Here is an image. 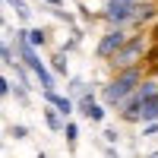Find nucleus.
Returning <instances> with one entry per match:
<instances>
[{"label":"nucleus","mask_w":158,"mask_h":158,"mask_svg":"<svg viewBox=\"0 0 158 158\" xmlns=\"http://www.w3.org/2000/svg\"><path fill=\"white\" fill-rule=\"evenodd\" d=\"M149 38H152V44H158V22L152 25V32H149Z\"/></svg>","instance_id":"6ab92c4d"},{"label":"nucleus","mask_w":158,"mask_h":158,"mask_svg":"<svg viewBox=\"0 0 158 158\" xmlns=\"http://www.w3.org/2000/svg\"><path fill=\"white\" fill-rule=\"evenodd\" d=\"M146 51H149L146 35H130V41H127L120 51H117V57L111 60V63H114V70L120 73V70H130V67H139L142 57H146Z\"/></svg>","instance_id":"f03ea898"},{"label":"nucleus","mask_w":158,"mask_h":158,"mask_svg":"<svg viewBox=\"0 0 158 158\" xmlns=\"http://www.w3.org/2000/svg\"><path fill=\"white\" fill-rule=\"evenodd\" d=\"M44 98L54 104V111L60 114V117H70L73 114V101L70 98H63V95H57V92H44Z\"/></svg>","instance_id":"423d86ee"},{"label":"nucleus","mask_w":158,"mask_h":158,"mask_svg":"<svg viewBox=\"0 0 158 158\" xmlns=\"http://www.w3.org/2000/svg\"><path fill=\"white\" fill-rule=\"evenodd\" d=\"M0 92H3V95H10V92H13V85H10V79H0Z\"/></svg>","instance_id":"f3484780"},{"label":"nucleus","mask_w":158,"mask_h":158,"mask_svg":"<svg viewBox=\"0 0 158 158\" xmlns=\"http://www.w3.org/2000/svg\"><path fill=\"white\" fill-rule=\"evenodd\" d=\"M44 120H48V127H51V130H63L60 114H57V111H51V108H48V111H44Z\"/></svg>","instance_id":"9b49d317"},{"label":"nucleus","mask_w":158,"mask_h":158,"mask_svg":"<svg viewBox=\"0 0 158 158\" xmlns=\"http://www.w3.org/2000/svg\"><path fill=\"white\" fill-rule=\"evenodd\" d=\"M142 70H146V76H155L158 73V44H149L146 57H142Z\"/></svg>","instance_id":"1a4fd4ad"},{"label":"nucleus","mask_w":158,"mask_h":158,"mask_svg":"<svg viewBox=\"0 0 158 158\" xmlns=\"http://www.w3.org/2000/svg\"><path fill=\"white\" fill-rule=\"evenodd\" d=\"M146 70H142V63L139 67H130V70H120L108 85H104V101L111 104V108H123V101H130L139 92V85L146 82Z\"/></svg>","instance_id":"f257e3e1"},{"label":"nucleus","mask_w":158,"mask_h":158,"mask_svg":"<svg viewBox=\"0 0 158 158\" xmlns=\"http://www.w3.org/2000/svg\"><path fill=\"white\" fill-rule=\"evenodd\" d=\"M155 16H158V3H139L133 22H136V25H142V22H152Z\"/></svg>","instance_id":"6e6552de"},{"label":"nucleus","mask_w":158,"mask_h":158,"mask_svg":"<svg viewBox=\"0 0 158 158\" xmlns=\"http://www.w3.org/2000/svg\"><path fill=\"white\" fill-rule=\"evenodd\" d=\"M25 35V41H29L32 48H41L44 41H48V35H44V29H29V32H22Z\"/></svg>","instance_id":"9d476101"},{"label":"nucleus","mask_w":158,"mask_h":158,"mask_svg":"<svg viewBox=\"0 0 158 158\" xmlns=\"http://www.w3.org/2000/svg\"><path fill=\"white\" fill-rule=\"evenodd\" d=\"M0 54H3V63H6V67H13V63H16V60H13V51H10V44H3V51H0Z\"/></svg>","instance_id":"2eb2a0df"},{"label":"nucleus","mask_w":158,"mask_h":158,"mask_svg":"<svg viewBox=\"0 0 158 158\" xmlns=\"http://www.w3.org/2000/svg\"><path fill=\"white\" fill-rule=\"evenodd\" d=\"M79 108H82V117H89V120H101V117H104V111L98 108V104L95 101H92V95H89V92H85V95H82V101H79Z\"/></svg>","instance_id":"0eeeda50"},{"label":"nucleus","mask_w":158,"mask_h":158,"mask_svg":"<svg viewBox=\"0 0 158 158\" xmlns=\"http://www.w3.org/2000/svg\"><path fill=\"white\" fill-rule=\"evenodd\" d=\"M130 41V35L123 32V25H117V29H111L108 35L98 41V57H104V60H114L117 57V51H120L123 44Z\"/></svg>","instance_id":"20e7f679"},{"label":"nucleus","mask_w":158,"mask_h":158,"mask_svg":"<svg viewBox=\"0 0 158 158\" xmlns=\"http://www.w3.org/2000/svg\"><path fill=\"white\" fill-rule=\"evenodd\" d=\"M158 133V123H146V136H155Z\"/></svg>","instance_id":"a211bd4d"},{"label":"nucleus","mask_w":158,"mask_h":158,"mask_svg":"<svg viewBox=\"0 0 158 158\" xmlns=\"http://www.w3.org/2000/svg\"><path fill=\"white\" fill-rule=\"evenodd\" d=\"M63 133H67V142H70V146H76V136H79L76 123H70V120H67V127H63Z\"/></svg>","instance_id":"f8f14e48"},{"label":"nucleus","mask_w":158,"mask_h":158,"mask_svg":"<svg viewBox=\"0 0 158 158\" xmlns=\"http://www.w3.org/2000/svg\"><path fill=\"white\" fill-rule=\"evenodd\" d=\"M6 3H10V6H16V10H19V16H29V6H25L22 0H6Z\"/></svg>","instance_id":"4468645a"},{"label":"nucleus","mask_w":158,"mask_h":158,"mask_svg":"<svg viewBox=\"0 0 158 158\" xmlns=\"http://www.w3.org/2000/svg\"><path fill=\"white\" fill-rule=\"evenodd\" d=\"M54 70H57L60 76H67V57H63V54H57V57H54Z\"/></svg>","instance_id":"ddd939ff"},{"label":"nucleus","mask_w":158,"mask_h":158,"mask_svg":"<svg viewBox=\"0 0 158 158\" xmlns=\"http://www.w3.org/2000/svg\"><path fill=\"white\" fill-rule=\"evenodd\" d=\"M10 133H13V136H16V139H25V136H29V130H25V127L19 123V127H13V130H10Z\"/></svg>","instance_id":"dca6fc26"},{"label":"nucleus","mask_w":158,"mask_h":158,"mask_svg":"<svg viewBox=\"0 0 158 158\" xmlns=\"http://www.w3.org/2000/svg\"><path fill=\"white\" fill-rule=\"evenodd\" d=\"M142 104H146V101H142L139 95H133L130 101H123L120 117H123V120H142Z\"/></svg>","instance_id":"39448f33"},{"label":"nucleus","mask_w":158,"mask_h":158,"mask_svg":"<svg viewBox=\"0 0 158 158\" xmlns=\"http://www.w3.org/2000/svg\"><path fill=\"white\" fill-rule=\"evenodd\" d=\"M136 10H139V0H108V3H104V19L117 29V25L133 22Z\"/></svg>","instance_id":"7ed1b4c3"}]
</instances>
